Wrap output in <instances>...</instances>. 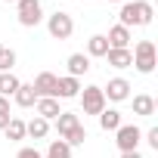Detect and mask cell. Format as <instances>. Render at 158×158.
I'll return each mask as SVG.
<instances>
[{
    "mask_svg": "<svg viewBox=\"0 0 158 158\" xmlns=\"http://www.w3.org/2000/svg\"><path fill=\"white\" fill-rule=\"evenodd\" d=\"M152 3L149 0H130V3H124L121 6V13H118V25H124V28H133V25H149L152 22Z\"/></svg>",
    "mask_w": 158,
    "mask_h": 158,
    "instance_id": "cell-1",
    "label": "cell"
},
{
    "mask_svg": "<svg viewBox=\"0 0 158 158\" xmlns=\"http://www.w3.org/2000/svg\"><path fill=\"white\" fill-rule=\"evenodd\" d=\"M130 56H133V68L139 74H152L155 71V44L152 40H139L130 50Z\"/></svg>",
    "mask_w": 158,
    "mask_h": 158,
    "instance_id": "cell-2",
    "label": "cell"
},
{
    "mask_svg": "<svg viewBox=\"0 0 158 158\" xmlns=\"http://www.w3.org/2000/svg\"><path fill=\"white\" fill-rule=\"evenodd\" d=\"M16 13H19V25L22 28H37L40 19H44L40 0H16Z\"/></svg>",
    "mask_w": 158,
    "mask_h": 158,
    "instance_id": "cell-3",
    "label": "cell"
},
{
    "mask_svg": "<svg viewBox=\"0 0 158 158\" xmlns=\"http://www.w3.org/2000/svg\"><path fill=\"white\" fill-rule=\"evenodd\" d=\"M47 31H50V37H56V40H68V37L74 34V19H71L68 13L56 10V13L47 19Z\"/></svg>",
    "mask_w": 158,
    "mask_h": 158,
    "instance_id": "cell-4",
    "label": "cell"
},
{
    "mask_svg": "<svg viewBox=\"0 0 158 158\" xmlns=\"http://www.w3.org/2000/svg\"><path fill=\"white\" fill-rule=\"evenodd\" d=\"M77 96H81V109H84V115H99V112L106 109L102 87H96V84L84 87V93H77Z\"/></svg>",
    "mask_w": 158,
    "mask_h": 158,
    "instance_id": "cell-5",
    "label": "cell"
},
{
    "mask_svg": "<svg viewBox=\"0 0 158 158\" xmlns=\"http://www.w3.org/2000/svg\"><path fill=\"white\" fill-rule=\"evenodd\" d=\"M139 139H143V130H139L136 124H121V127L115 130V143H118L121 152H136Z\"/></svg>",
    "mask_w": 158,
    "mask_h": 158,
    "instance_id": "cell-6",
    "label": "cell"
},
{
    "mask_svg": "<svg viewBox=\"0 0 158 158\" xmlns=\"http://www.w3.org/2000/svg\"><path fill=\"white\" fill-rule=\"evenodd\" d=\"M102 96H106V102L109 99L112 102H124L130 96V81H127V77H112V81L102 87Z\"/></svg>",
    "mask_w": 158,
    "mask_h": 158,
    "instance_id": "cell-7",
    "label": "cell"
},
{
    "mask_svg": "<svg viewBox=\"0 0 158 158\" xmlns=\"http://www.w3.org/2000/svg\"><path fill=\"white\" fill-rule=\"evenodd\" d=\"M34 93H37V99H56V74L53 71H40L37 77H34Z\"/></svg>",
    "mask_w": 158,
    "mask_h": 158,
    "instance_id": "cell-8",
    "label": "cell"
},
{
    "mask_svg": "<svg viewBox=\"0 0 158 158\" xmlns=\"http://www.w3.org/2000/svg\"><path fill=\"white\" fill-rule=\"evenodd\" d=\"M77 93H81V81L71 74L65 77H56V99H74Z\"/></svg>",
    "mask_w": 158,
    "mask_h": 158,
    "instance_id": "cell-9",
    "label": "cell"
},
{
    "mask_svg": "<svg viewBox=\"0 0 158 158\" xmlns=\"http://www.w3.org/2000/svg\"><path fill=\"white\" fill-rule=\"evenodd\" d=\"M106 40H109V50H127V44H130V28L112 25L109 34H106Z\"/></svg>",
    "mask_w": 158,
    "mask_h": 158,
    "instance_id": "cell-10",
    "label": "cell"
},
{
    "mask_svg": "<svg viewBox=\"0 0 158 158\" xmlns=\"http://www.w3.org/2000/svg\"><path fill=\"white\" fill-rule=\"evenodd\" d=\"M65 65H68V74L81 81V74H87V71H90V56H84V53H71Z\"/></svg>",
    "mask_w": 158,
    "mask_h": 158,
    "instance_id": "cell-11",
    "label": "cell"
},
{
    "mask_svg": "<svg viewBox=\"0 0 158 158\" xmlns=\"http://www.w3.org/2000/svg\"><path fill=\"white\" fill-rule=\"evenodd\" d=\"M34 109H37V118H44V121H56L59 112H62V109H59V99H50V96H47V99H37Z\"/></svg>",
    "mask_w": 158,
    "mask_h": 158,
    "instance_id": "cell-12",
    "label": "cell"
},
{
    "mask_svg": "<svg viewBox=\"0 0 158 158\" xmlns=\"http://www.w3.org/2000/svg\"><path fill=\"white\" fill-rule=\"evenodd\" d=\"M13 102H16L19 109H31V106L37 102V93H34V87H31V84H19V90L13 93Z\"/></svg>",
    "mask_w": 158,
    "mask_h": 158,
    "instance_id": "cell-13",
    "label": "cell"
},
{
    "mask_svg": "<svg viewBox=\"0 0 158 158\" xmlns=\"http://www.w3.org/2000/svg\"><path fill=\"white\" fill-rule=\"evenodd\" d=\"M133 115L152 118V115H155V99H152L149 93H136V96H133Z\"/></svg>",
    "mask_w": 158,
    "mask_h": 158,
    "instance_id": "cell-14",
    "label": "cell"
},
{
    "mask_svg": "<svg viewBox=\"0 0 158 158\" xmlns=\"http://www.w3.org/2000/svg\"><path fill=\"white\" fill-rule=\"evenodd\" d=\"M106 59H109V65H112V68H130V65H133L130 47H127V50H109V53H106Z\"/></svg>",
    "mask_w": 158,
    "mask_h": 158,
    "instance_id": "cell-15",
    "label": "cell"
},
{
    "mask_svg": "<svg viewBox=\"0 0 158 158\" xmlns=\"http://www.w3.org/2000/svg\"><path fill=\"white\" fill-rule=\"evenodd\" d=\"M96 118H99V127H102V130H118V127L124 124V121H121V112H118V109H102V112H99Z\"/></svg>",
    "mask_w": 158,
    "mask_h": 158,
    "instance_id": "cell-16",
    "label": "cell"
},
{
    "mask_svg": "<svg viewBox=\"0 0 158 158\" xmlns=\"http://www.w3.org/2000/svg\"><path fill=\"white\" fill-rule=\"evenodd\" d=\"M50 133V121H44V118H31L28 124H25V136H31V139H44Z\"/></svg>",
    "mask_w": 158,
    "mask_h": 158,
    "instance_id": "cell-17",
    "label": "cell"
},
{
    "mask_svg": "<svg viewBox=\"0 0 158 158\" xmlns=\"http://www.w3.org/2000/svg\"><path fill=\"white\" fill-rule=\"evenodd\" d=\"M77 124H81V121H77L74 112H59V118H56V133H59V139H62L68 130H74Z\"/></svg>",
    "mask_w": 158,
    "mask_h": 158,
    "instance_id": "cell-18",
    "label": "cell"
},
{
    "mask_svg": "<svg viewBox=\"0 0 158 158\" xmlns=\"http://www.w3.org/2000/svg\"><path fill=\"white\" fill-rule=\"evenodd\" d=\"M106 53H109V40H106V34H93V37L87 40V56L106 59Z\"/></svg>",
    "mask_w": 158,
    "mask_h": 158,
    "instance_id": "cell-19",
    "label": "cell"
},
{
    "mask_svg": "<svg viewBox=\"0 0 158 158\" xmlns=\"http://www.w3.org/2000/svg\"><path fill=\"white\" fill-rule=\"evenodd\" d=\"M19 84H22V81H19L13 71H0V96H6V99H10V96L19 90Z\"/></svg>",
    "mask_w": 158,
    "mask_h": 158,
    "instance_id": "cell-20",
    "label": "cell"
},
{
    "mask_svg": "<svg viewBox=\"0 0 158 158\" xmlns=\"http://www.w3.org/2000/svg\"><path fill=\"white\" fill-rule=\"evenodd\" d=\"M3 133H6V139H10V143L25 139V121H22V118H10V124L3 127Z\"/></svg>",
    "mask_w": 158,
    "mask_h": 158,
    "instance_id": "cell-21",
    "label": "cell"
},
{
    "mask_svg": "<svg viewBox=\"0 0 158 158\" xmlns=\"http://www.w3.org/2000/svg\"><path fill=\"white\" fill-rule=\"evenodd\" d=\"M44 158H71V146H68L65 139H53Z\"/></svg>",
    "mask_w": 158,
    "mask_h": 158,
    "instance_id": "cell-22",
    "label": "cell"
},
{
    "mask_svg": "<svg viewBox=\"0 0 158 158\" xmlns=\"http://www.w3.org/2000/svg\"><path fill=\"white\" fill-rule=\"evenodd\" d=\"M62 139H65L68 146H84V139H87V127H84V124H77V127H74V130H68Z\"/></svg>",
    "mask_w": 158,
    "mask_h": 158,
    "instance_id": "cell-23",
    "label": "cell"
},
{
    "mask_svg": "<svg viewBox=\"0 0 158 158\" xmlns=\"http://www.w3.org/2000/svg\"><path fill=\"white\" fill-rule=\"evenodd\" d=\"M13 65H16V50L3 47L0 50V71H13Z\"/></svg>",
    "mask_w": 158,
    "mask_h": 158,
    "instance_id": "cell-24",
    "label": "cell"
},
{
    "mask_svg": "<svg viewBox=\"0 0 158 158\" xmlns=\"http://www.w3.org/2000/svg\"><path fill=\"white\" fill-rule=\"evenodd\" d=\"M16 158H44V155H40L37 149H31V146H25V149H19V155H16Z\"/></svg>",
    "mask_w": 158,
    "mask_h": 158,
    "instance_id": "cell-25",
    "label": "cell"
},
{
    "mask_svg": "<svg viewBox=\"0 0 158 158\" xmlns=\"http://www.w3.org/2000/svg\"><path fill=\"white\" fill-rule=\"evenodd\" d=\"M146 143H149V146H152V149L158 152V127H152V130L146 133Z\"/></svg>",
    "mask_w": 158,
    "mask_h": 158,
    "instance_id": "cell-26",
    "label": "cell"
},
{
    "mask_svg": "<svg viewBox=\"0 0 158 158\" xmlns=\"http://www.w3.org/2000/svg\"><path fill=\"white\" fill-rule=\"evenodd\" d=\"M3 112H10V99H6V96H0V115H3Z\"/></svg>",
    "mask_w": 158,
    "mask_h": 158,
    "instance_id": "cell-27",
    "label": "cell"
},
{
    "mask_svg": "<svg viewBox=\"0 0 158 158\" xmlns=\"http://www.w3.org/2000/svg\"><path fill=\"white\" fill-rule=\"evenodd\" d=\"M10 118H13V115H10V112H3V115H0V130H3V127H6V124H10Z\"/></svg>",
    "mask_w": 158,
    "mask_h": 158,
    "instance_id": "cell-28",
    "label": "cell"
},
{
    "mask_svg": "<svg viewBox=\"0 0 158 158\" xmlns=\"http://www.w3.org/2000/svg\"><path fill=\"white\" fill-rule=\"evenodd\" d=\"M121 158H143L139 152H121Z\"/></svg>",
    "mask_w": 158,
    "mask_h": 158,
    "instance_id": "cell-29",
    "label": "cell"
},
{
    "mask_svg": "<svg viewBox=\"0 0 158 158\" xmlns=\"http://www.w3.org/2000/svg\"><path fill=\"white\" fill-rule=\"evenodd\" d=\"M112 3H121V0H112Z\"/></svg>",
    "mask_w": 158,
    "mask_h": 158,
    "instance_id": "cell-30",
    "label": "cell"
},
{
    "mask_svg": "<svg viewBox=\"0 0 158 158\" xmlns=\"http://www.w3.org/2000/svg\"><path fill=\"white\" fill-rule=\"evenodd\" d=\"M6 3H16V0H6Z\"/></svg>",
    "mask_w": 158,
    "mask_h": 158,
    "instance_id": "cell-31",
    "label": "cell"
},
{
    "mask_svg": "<svg viewBox=\"0 0 158 158\" xmlns=\"http://www.w3.org/2000/svg\"><path fill=\"white\" fill-rule=\"evenodd\" d=\"M0 50H3V44H0Z\"/></svg>",
    "mask_w": 158,
    "mask_h": 158,
    "instance_id": "cell-32",
    "label": "cell"
}]
</instances>
